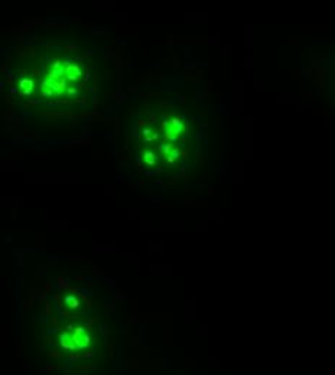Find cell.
<instances>
[{
  "label": "cell",
  "mask_w": 335,
  "mask_h": 375,
  "mask_svg": "<svg viewBox=\"0 0 335 375\" xmlns=\"http://www.w3.org/2000/svg\"><path fill=\"white\" fill-rule=\"evenodd\" d=\"M153 157H155V154H153L152 151H149V150H146L145 154H143V159H145L146 165H153Z\"/></svg>",
  "instance_id": "cell-1"
},
{
  "label": "cell",
  "mask_w": 335,
  "mask_h": 375,
  "mask_svg": "<svg viewBox=\"0 0 335 375\" xmlns=\"http://www.w3.org/2000/svg\"><path fill=\"white\" fill-rule=\"evenodd\" d=\"M149 133H150V130H147V129H146V130H143V134H145V136H147Z\"/></svg>",
  "instance_id": "cell-2"
}]
</instances>
